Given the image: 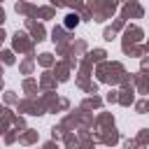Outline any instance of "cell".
Wrapping results in <instances>:
<instances>
[{
	"label": "cell",
	"instance_id": "1",
	"mask_svg": "<svg viewBox=\"0 0 149 149\" xmlns=\"http://www.w3.org/2000/svg\"><path fill=\"white\" fill-rule=\"evenodd\" d=\"M77 21H79V19H77L74 14H70V16H68V21H65V26H68V28H72V26H77Z\"/></svg>",
	"mask_w": 149,
	"mask_h": 149
}]
</instances>
